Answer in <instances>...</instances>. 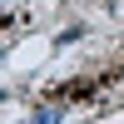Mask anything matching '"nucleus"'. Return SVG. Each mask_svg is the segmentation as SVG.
I'll return each instance as SVG.
<instances>
[{"instance_id":"1","label":"nucleus","mask_w":124,"mask_h":124,"mask_svg":"<svg viewBox=\"0 0 124 124\" xmlns=\"http://www.w3.org/2000/svg\"><path fill=\"white\" fill-rule=\"evenodd\" d=\"M30 124H60V109H40V114L30 119Z\"/></svg>"}]
</instances>
